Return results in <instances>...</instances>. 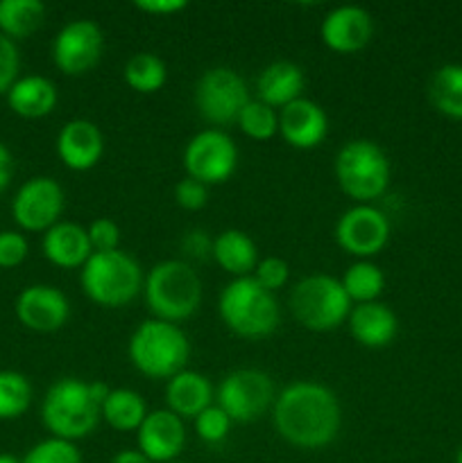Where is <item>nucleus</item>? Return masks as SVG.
Listing matches in <instances>:
<instances>
[{"mask_svg": "<svg viewBox=\"0 0 462 463\" xmlns=\"http://www.w3.org/2000/svg\"><path fill=\"white\" fill-rule=\"evenodd\" d=\"M238 127L249 138L267 140L279 131V116L274 113V109L263 104L261 99H249V104L240 113Z\"/></svg>", "mask_w": 462, "mask_h": 463, "instance_id": "32", "label": "nucleus"}, {"mask_svg": "<svg viewBox=\"0 0 462 463\" xmlns=\"http://www.w3.org/2000/svg\"><path fill=\"white\" fill-rule=\"evenodd\" d=\"M86 233H89V242L93 253L118 251V244H120V229H118L116 222L109 220V217H100V220L91 222Z\"/></svg>", "mask_w": 462, "mask_h": 463, "instance_id": "36", "label": "nucleus"}, {"mask_svg": "<svg viewBox=\"0 0 462 463\" xmlns=\"http://www.w3.org/2000/svg\"><path fill=\"white\" fill-rule=\"evenodd\" d=\"M7 104L16 116L36 120L57 107V86L41 75L18 77L12 89L7 90Z\"/></svg>", "mask_w": 462, "mask_h": 463, "instance_id": "24", "label": "nucleus"}, {"mask_svg": "<svg viewBox=\"0 0 462 463\" xmlns=\"http://www.w3.org/2000/svg\"><path fill=\"white\" fill-rule=\"evenodd\" d=\"M104 50V34L95 21H71L57 32L53 43L54 66L63 75L80 77L98 66Z\"/></svg>", "mask_w": 462, "mask_h": 463, "instance_id": "13", "label": "nucleus"}, {"mask_svg": "<svg viewBox=\"0 0 462 463\" xmlns=\"http://www.w3.org/2000/svg\"><path fill=\"white\" fill-rule=\"evenodd\" d=\"M143 292L152 319L179 324L197 312L202 303V280L188 262L163 260L148 271Z\"/></svg>", "mask_w": 462, "mask_h": 463, "instance_id": "3", "label": "nucleus"}, {"mask_svg": "<svg viewBox=\"0 0 462 463\" xmlns=\"http://www.w3.org/2000/svg\"><path fill=\"white\" fill-rule=\"evenodd\" d=\"M274 401L270 375L258 369H238L220 383L216 405L229 416L231 423H254L274 407Z\"/></svg>", "mask_w": 462, "mask_h": 463, "instance_id": "10", "label": "nucleus"}, {"mask_svg": "<svg viewBox=\"0 0 462 463\" xmlns=\"http://www.w3.org/2000/svg\"><path fill=\"white\" fill-rule=\"evenodd\" d=\"M175 202L186 211H199L208 202V185L186 176L175 185Z\"/></svg>", "mask_w": 462, "mask_h": 463, "instance_id": "39", "label": "nucleus"}, {"mask_svg": "<svg viewBox=\"0 0 462 463\" xmlns=\"http://www.w3.org/2000/svg\"><path fill=\"white\" fill-rule=\"evenodd\" d=\"M456 463H462V448L457 450V457H456Z\"/></svg>", "mask_w": 462, "mask_h": 463, "instance_id": "45", "label": "nucleus"}, {"mask_svg": "<svg viewBox=\"0 0 462 463\" xmlns=\"http://www.w3.org/2000/svg\"><path fill=\"white\" fill-rule=\"evenodd\" d=\"M220 317L226 328L245 339H263L279 326L281 312L274 294L256 283L254 276L234 279L220 294Z\"/></svg>", "mask_w": 462, "mask_h": 463, "instance_id": "5", "label": "nucleus"}, {"mask_svg": "<svg viewBox=\"0 0 462 463\" xmlns=\"http://www.w3.org/2000/svg\"><path fill=\"white\" fill-rule=\"evenodd\" d=\"M238 165V147L229 134L204 129L188 140L184 149V167L190 179L204 185L225 184Z\"/></svg>", "mask_w": 462, "mask_h": 463, "instance_id": "11", "label": "nucleus"}, {"mask_svg": "<svg viewBox=\"0 0 462 463\" xmlns=\"http://www.w3.org/2000/svg\"><path fill=\"white\" fill-rule=\"evenodd\" d=\"M145 276L140 265L125 251L91 253L80 271L82 292L102 307H122L140 294Z\"/></svg>", "mask_w": 462, "mask_h": 463, "instance_id": "6", "label": "nucleus"}, {"mask_svg": "<svg viewBox=\"0 0 462 463\" xmlns=\"http://www.w3.org/2000/svg\"><path fill=\"white\" fill-rule=\"evenodd\" d=\"M390 175L392 167L388 154L374 140H349L335 156L338 185L344 194L361 203L379 199L388 190Z\"/></svg>", "mask_w": 462, "mask_h": 463, "instance_id": "7", "label": "nucleus"}, {"mask_svg": "<svg viewBox=\"0 0 462 463\" xmlns=\"http://www.w3.org/2000/svg\"><path fill=\"white\" fill-rule=\"evenodd\" d=\"M59 161L75 172H86L100 163L104 154V136L95 122L75 118L66 122L57 136Z\"/></svg>", "mask_w": 462, "mask_h": 463, "instance_id": "19", "label": "nucleus"}, {"mask_svg": "<svg viewBox=\"0 0 462 463\" xmlns=\"http://www.w3.org/2000/svg\"><path fill=\"white\" fill-rule=\"evenodd\" d=\"M247 104V84L238 72L226 66L208 68L195 86V107L208 125L225 127L238 122Z\"/></svg>", "mask_w": 462, "mask_h": 463, "instance_id": "9", "label": "nucleus"}, {"mask_svg": "<svg viewBox=\"0 0 462 463\" xmlns=\"http://www.w3.org/2000/svg\"><path fill=\"white\" fill-rule=\"evenodd\" d=\"M134 7L152 16H170L188 7V3L186 0H136Z\"/></svg>", "mask_w": 462, "mask_h": 463, "instance_id": "40", "label": "nucleus"}, {"mask_svg": "<svg viewBox=\"0 0 462 463\" xmlns=\"http://www.w3.org/2000/svg\"><path fill=\"white\" fill-rule=\"evenodd\" d=\"M184 251L188 253L190 258L202 260V258H207V253H211L213 256V240L199 229L190 231V233L184 238Z\"/></svg>", "mask_w": 462, "mask_h": 463, "instance_id": "41", "label": "nucleus"}, {"mask_svg": "<svg viewBox=\"0 0 462 463\" xmlns=\"http://www.w3.org/2000/svg\"><path fill=\"white\" fill-rule=\"evenodd\" d=\"M125 81L130 89L139 90V93H157L163 89L168 80V71L163 59H159L152 52H139L127 61L125 66Z\"/></svg>", "mask_w": 462, "mask_h": 463, "instance_id": "30", "label": "nucleus"}, {"mask_svg": "<svg viewBox=\"0 0 462 463\" xmlns=\"http://www.w3.org/2000/svg\"><path fill=\"white\" fill-rule=\"evenodd\" d=\"M0 463H21L14 455H7V452H0Z\"/></svg>", "mask_w": 462, "mask_h": 463, "instance_id": "44", "label": "nucleus"}, {"mask_svg": "<svg viewBox=\"0 0 462 463\" xmlns=\"http://www.w3.org/2000/svg\"><path fill=\"white\" fill-rule=\"evenodd\" d=\"M290 310L303 328L313 333H329L349 319L351 298L347 297L338 279L313 274L294 285L290 294Z\"/></svg>", "mask_w": 462, "mask_h": 463, "instance_id": "8", "label": "nucleus"}, {"mask_svg": "<svg viewBox=\"0 0 462 463\" xmlns=\"http://www.w3.org/2000/svg\"><path fill=\"white\" fill-rule=\"evenodd\" d=\"M279 134L290 147L313 149L329 134V118L320 104L308 98H299L281 109Z\"/></svg>", "mask_w": 462, "mask_h": 463, "instance_id": "18", "label": "nucleus"}, {"mask_svg": "<svg viewBox=\"0 0 462 463\" xmlns=\"http://www.w3.org/2000/svg\"><path fill=\"white\" fill-rule=\"evenodd\" d=\"M27 240L18 231H0V267L12 269L27 258Z\"/></svg>", "mask_w": 462, "mask_h": 463, "instance_id": "38", "label": "nucleus"}, {"mask_svg": "<svg viewBox=\"0 0 462 463\" xmlns=\"http://www.w3.org/2000/svg\"><path fill=\"white\" fill-rule=\"evenodd\" d=\"M274 428L284 441L303 450H317L335 441L342 425L338 396L320 383H293L276 396Z\"/></svg>", "mask_w": 462, "mask_h": 463, "instance_id": "1", "label": "nucleus"}, {"mask_svg": "<svg viewBox=\"0 0 462 463\" xmlns=\"http://www.w3.org/2000/svg\"><path fill=\"white\" fill-rule=\"evenodd\" d=\"M18 321L34 333H54L63 328L71 317V303L62 289L53 285H30L16 298Z\"/></svg>", "mask_w": 462, "mask_h": 463, "instance_id": "15", "label": "nucleus"}, {"mask_svg": "<svg viewBox=\"0 0 462 463\" xmlns=\"http://www.w3.org/2000/svg\"><path fill=\"white\" fill-rule=\"evenodd\" d=\"M213 258L234 279L252 276L258 265V249L245 231L226 229L213 240Z\"/></svg>", "mask_w": 462, "mask_h": 463, "instance_id": "25", "label": "nucleus"}, {"mask_svg": "<svg viewBox=\"0 0 462 463\" xmlns=\"http://www.w3.org/2000/svg\"><path fill=\"white\" fill-rule=\"evenodd\" d=\"M32 384L18 371H0V420H16L30 410Z\"/></svg>", "mask_w": 462, "mask_h": 463, "instance_id": "31", "label": "nucleus"}, {"mask_svg": "<svg viewBox=\"0 0 462 463\" xmlns=\"http://www.w3.org/2000/svg\"><path fill=\"white\" fill-rule=\"evenodd\" d=\"M172 463H177V461H172Z\"/></svg>", "mask_w": 462, "mask_h": 463, "instance_id": "46", "label": "nucleus"}, {"mask_svg": "<svg viewBox=\"0 0 462 463\" xmlns=\"http://www.w3.org/2000/svg\"><path fill=\"white\" fill-rule=\"evenodd\" d=\"M63 213V190L50 176H34L27 179L18 188L16 197L12 202L14 222L23 231L32 233H45L59 224V217Z\"/></svg>", "mask_w": 462, "mask_h": 463, "instance_id": "12", "label": "nucleus"}, {"mask_svg": "<svg viewBox=\"0 0 462 463\" xmlns=\"http://www.w3.org/2000/svg\"><path fill=\"white\" fill-rule=\"evenodd\" d=\"M428 99L439 113L462 120V66L448 63L435 71L428 84Z\"/></svg>", "mask_w": 462, "mask_h": 463, "instance_id": "28", "label": "nucleus"}, {"mask_svg": "<svg viewBox=\"0 0 462 463\" xmlns=\"http://www.w3.org/2000/svg\"><path fill=\"white\" fill-rule=\"evenodd\" d=\"M14 176V156L5 143H0V194L7 190L9 181Z\"/></svg>", "mask_w": 462, "mask_h": 463, "instance_id": "42", "label": "nucleus"}, {"mask_svg": "<svg viewBox=\"0 0 462 463\" xmlns=\"http://www.w3.org/2000/svg\"><path fill=\"white\" fill-rule=\"evenodd\" d=\"M136 441L139 450L152 463H172L186 446L184 420L170 410L148 411L136 430Z\"/></svg>", "mask_w": 462, "mask_h": 463, "instance_id": "17", "label": "nucleus"}, {"mask_svg": "<svg viewBox=\"0 0 462 463\" xmlns=\"http://www.w3.org/2000/svg\"><path fill=\"white\" fill-rule=\"evenodd\" d=\"M306 86L303 71L293 61H274L258 75L256 93L258 99L267 107H288L290 102L302 98V90Z\"/></svg>", "mask_w": 462, "mask_h": 463, "instance_id": "23", "label": "nucleus"}, {"mask_svg": "<svg viewBox=\"0 0 462 463\" xmlns=\"http://www.w3.org/2000/svg\"><path fill=\"white\" fill-rule=\"evenodd\" d=\"M320 36L333 52L351 54L365 48L374 36V21L367 9L358 5H342L329 12L322 21Z\"/></svg>", "mask_w": 462, "mask_h": 463, "instance_id": "16", "label": "nucleus"}, {"mask_svg": "<svg viewBox=\"0 0 462 463\" xmlns=\"http://www.w3.org/2000/svg\"><path fill=\"white\" fill-rule=\"evenodd\" d=\"M18 68H21V54L16 41L0 34V95H7L14 81L18 80Z\"/></svg>", "mask_w": 462, "mask_h": 463, "instance_id": "37", "label": "nucleus"}, {"mask_svg": "<svg viewBox=\"0 0 462 463\" xmlns=\"http://www.w3.org/2000/svg\"><path fill=\"white\" fill-rule=\"evenodd\" d=\"M335 240L351 256L367 260L383 251L390 240V222L379 208L358 203L349 208L335 224Z\"/></svg>", "mask_w": 462, "mask_h": 463, "instance_id": "14", "label": "nucleus"}, {"mask_svg": "<svg viewBox=\"0 0 462 463\" xmlns=\"http://www.w3.org/2000/svg\"><path fill=\"white\" fill-rule=\"evenodd\" d=\"M21 463H82V455L72 441L50 437L30 448Z\"/></svg>", "mask_w": 462, "mask_h": 463, "instance_id": "33", "label": "nucleus"}, {"mask_svg": "<svg viewBox=\"0 0 462 463\" xmlns=\"http://www.w3.org/2000/svg\"><path fill=\"white\" fill-rule=\"evenodd\" d=\"M190 342L177 324L148 319L130 339V360L136 371L152 380H170L186 371Z\"/></svg>", "mask_w": 462, "mask_h": 463, "instance_id": "4", "label": "nucleus"}, {"mask_svg": "<svg viewBox=\"0 0 462 463\" xmlns=\"http://www.w3.org/2000/svg\"><path fill=\"white\" fill-rule=\"evenodd\" d=\"M102 419V407L91 393V383L80 378H62L45 392L41 420L54 439L80 441L91 437Z\"/></svg>", "mask_w": 462, "mask_h": 463, "instance_id": "2", "label": "nucleus"}, {"mask_svg": "<svg viewBox=\"0 0 462 463\" xmlns=\"http://www.w3.org/2000/svg\"><path fill=\"white\" fill-rule=\"evenodd\" d=\"M254 279L261 288H265L267 292L274 294L276 289L284 288L288 283V276H290V267L284 258H276L270 256L265 260H258L256 269H254Z\"/></svg>", "mask_w": 462, "mask_h": 463, "instance_id": "35", "label": "nucleus"}, {"mask_svg": "<svg viewBox=\"0 0 462 463\" xmlns=\"http://www.w3.org/2000/svg\"><path fill=\"white\" fill-rule=\"evenodd\" d=\"M148 416V407L140 393L131 389H111L102 405V419L118 432H136Z\"/></svg>", "mask_w": 462, "mask_h": 463, "instance_id": "27", "label": "nucleus"}, {"mask_svg": "<svg viewBox=\"0 0 462 463\" xmlns=\"http://www.w3.org/2000/svg\"><path fill=\"white\" fill-rule=\"evenodd\" d=\"M41 249H43L45 260L62 267V269H77V267L82 269L93 253L89 233L75 222H59L53 229L45 231Z\"/></svg>", "mask_w": 462, "mask_h": 463, "instance_id": "20", "label": "nucleus"}, {"mask_svg": "<svg viewBox=\"0 0 462 463\" xmlns=\"http://www.w3.org/2000/svg\"><path fill=\"white\" fill-rule=\"evenodd\" d=\"M397 330V315L385 303H361L349 312V333L365 348L390 346Z\"/></svg>", "mask_w": 462, "mask_h": 463, "instance_id": "21", "label": "nucleus"}, {"mask_svg": "<svg viewBox=\"0 0 462 463\" xmlns=\"http://www.w3.org/2000/svg\"><path fill=\"white\" fill-rule=\"evenodd\" d=\"M342 288L347 292V297L351 298V303H374L380 297L385 288V276L380 271V267H376L370 260H358L344 271L342 276Z\"/></svg>", "mask_w": 462, "mask_h": 463, "instance_id": "29", "label": "nucleus"}, {"mask_svg": "<svg viewBox=\"0 0 462 463\" xmlns=\"http://www.w3.org/2000/svg\"><path fill=\"white\" fill-rule=\"evenodd\" d=\"M166 402L172 414L184 419H197L207 407L213 405V387L207 375L197 371H181L168 380Z\"/></svg>", "mask_w": 462, "mask_h": 463, "instance_id": "22", "label": "nucleus"}, {"mask_svg": "<svg viewBox=\"0 0 462 463\" xmlns=\"http://www.w3.org/2000/svg\"><path fill=\"white\" fill-rule=\"evenodd\" d=\"M195 430H197V437L202 439V441L216 446V443L225 441L226 434H229L231 419L220 410V407L211 405L195 419Z\"/></svg>", "mask_w": 462, "mask_h": 463, "instance_id": "34", "label": "nucleus"}, {"mask_svg": "<svg viewBox=\"0 0 462 463\" xmlns=\"http://www.w3.org/2000/svg\"><path fill=\"white\" fill-rule=\"evenodd\" d=\"M45 18L41 0H0V34L18 41L34 34Z\"/></svg>", "mask_w": 462, "mask_h": 463, "instance_id": "26", "label": "nucleus"}, {"mask_svg": "<svg viewBox=\"0 0 462 463\" xmlns=\"http://www.w3.org/2000/svg\"><path fill=\"white\" fill-rule=\"evenodd\" d=\"M111 463H152L140 450H122L113 457Z\"/></svg>", "mask_w": 462, "mask_h": 463, "instance_id": "43", "label": "nucleus"}]
</instances>
